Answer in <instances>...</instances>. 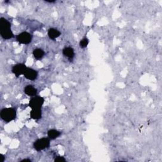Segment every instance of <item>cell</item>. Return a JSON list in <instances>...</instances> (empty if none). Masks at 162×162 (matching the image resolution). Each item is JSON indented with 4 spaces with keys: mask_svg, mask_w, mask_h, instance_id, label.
I'll return each mask as SVG.
<instances>
[{
    "mask_svg": "<svg viewBox=\"0 0 162 162\" xmlns=\"http://www.w3.org/2000/svg\"><path fill=\"white\" fill-rule=\"evenodd\" d=\"M24 92L26 94V95L29 96H34L37 95L38 91L33 86L29 85L25 87Z\"/></svg>",
    "mask_w": 162,
    "mask_h": 162,
    "instance_id": "8",
    "label": "cell"
},
{
    "mask_svg": "<svg viewBox=\"0 0 162 162\" xmlns=\"http://www.w3.org/2000/svg\"><path fill=\"white\" fill-rule=\"evenodd\" d=\"M0 34L4 39H10L13 37L11 30V24L4 18L0 19Z\"/></svg>",
    "mask_w": 162,
    "mask_h": 162,
    "instance_id": "1",
    "label": "cell"
},
{
    "mask_svg": "<svg viewBox=\"0 0 162 162\" xmlns=\"http://www.w3.org/2000/svg\"><path fill=\"white\" fill-rule=\"evenodd\" d=\"M49 38L51 39H55L56 38H58L60 36L61 33L59 30L57 29H53V28H51L48 30V33Z\"/></svg>",
    "mask_w": 162,
    "mask_h": 162,
    "instance_id": "10",
    "label": "cell"
},
{
    "mask_svg": "<svg viewBox=\"0 0 162 162\" xmlns=\"http://www.w3.org/2000/svg\"><path fill=\"white\" fill-rule=\"evenodd\" d=\"M60 134H61V132L55 129H51L48 130V136L51 140H54L56 139L57 138H58L60 135Z\"/></svg>",
    "mask_w": 162,
    "mask_h": 162,
    "instance_id": "12",
    "label": "cell"
},
{
    "mask_svg": "<svg viewBox=\"0 0 162 162\" xmlns=\"http://www.w3.org/2000/svg\"><path fill=\"white\" fill-rule=\"evenodd\" d=\"M27 67L22 64H18L12 67V71L17 77H19L20 75H24V72Z\"/></svg>",
    "mask_w": 162,
    "mask_h": 162,
    "instance_id": "6",
    "label": "cell"
},
{
    "mask_svg": "<svg viewBox=\"0 0 162 162\" xmlns=\"http://www.w3.org/2000/svg\"><path fill=\"white\" fill-rule=\"evenodd\" d=\"M21 161H22V162H24V161H29V162H31V160H29V159H24V160H22Z\"/></svg>",
    "mask_w": 162,
    "mask_h": 162,
    "instance_id": "16",
    "label": "cell"
},
{
    "mask_svg": "<svg viewBox=\"0 0 162 162\" xmlns=\"http://www.w3.org/2000/svg\"><path fill=\"white\" fill-rule=\"evenodd\" d=\"M44 100L43 97L39 96L33 97L29 101V105L32 109H41Z\"/></svg>",
    "mask_w": 162,
    "mask_h": 162,
    "instance_id": "4",
    "label": "cell"
},
{
    "mask_svg": "<svg viewBox=\"0 0 162 162\" xmlns=\"http://www.w3.org/2000/svg\"><path fill=\"white\" fill-rule=\"evenodd\" d=\"M30 117L34 120H39L42 117L41 109H33L30 113Z\"/></svg>",
    "mask_w": 162,
    "mask_h": 162,
    "instance_id": "11",
    "label": "cell"
},
{
    "mask_svg": "<svg viewBox=\"0 0 162 162\" xmlns=\"http://www.w3.org/2000/svg\"><path fill=\"white\" fill-rule=\"evenodd\" d=\"M63 54L69 60H72L74 56V50L71 47H67L63 50Z\"/></svg>",
    "mask_w": 162,
    "mask_h": 162,
    "instance_id": "9",
    "label": "cell"
},
{
    "mask_svg": "<svg viewBox=\"0 0 162 162\" xmlns=\"http://www.w3.org/2000/svg\"><path fill=\"white\" fill-rule=\"evenodd\" d=\"M33 55L36 60H41L44 55V52L40 48L35 49L33 51Z\"/></svg>",
    "mask_w": 162,
    "mask_h": 162,
    "instance_id": "13",
    "label": "cell"
},
{
    "mask_svg": "<svg viewBox=\"0 0 162 162\" xmlns=\"http://www.w3.org/2000/svg\"><path fill=\"white\" fill-rule=\"evenodd\" d=\"M25 78L30 80V81H34L35 79H37L38 77V72L36 70L30 69V68L27 67L26 69L24 74Z\"/></svg>",
    "mask_w": 162,
    "mask_h": 162,
    "instance_id": "7",
    "label": "cell"
},
{
    "mask_svg": "<svg viewBox=\"0 0 162 162\" xmlns=\"http://www.w3.org/2000/svg\"><path fill=\"white\" fill-rule=\"evenodd\" d=\"M0 115H1V118L4 122H10L16 118L17 112L14 108H7L2 109Z\"/></svg>",
    "mask_w": 162,
    "mask_h": 162,
    "instance_id": "2",
    "label": "cell"
},
{
    "mask_svg": "<svg viewBox=\"0 0 162 162\" xmlns=\"http://www.w3.org/2000/svg\"><path fill=\"white\" fill-rule=\"evenodd\" d=\"M50 144V141L48 138H43L39 139L36 141L34 143V148L38 151L43 150L46 148H48Z\"/></svg>",
    "mask_w": 162,
    "mask_h": 162,
    "instance_id": "3",
    "label": "cell"
},
{
    "mask_svg": "<svg viewBox=\"0 0 162 162\" xmlns=\"http://www.w3.org/2000/svg\"><path fill=\"white\" fill-rule=\"evenodd\" d=\"M89 43V40L87 38H84L82 39L81 42H80V47L82 48H85L87 47V46L88 45Z\"/></svg>",
    "mask_w": 162,
    "mask_h": 162,
    "instance_id": "14",
    "label": "cell"
},
{
    "mask_svg": "<svg viewBox=\"0 0 162 162\" xmlns=\"http://www.w3.org/2000/svg\"><path fill=\"white\" fill-rule=\"evenodd\" d=\"M17 41L20 44H28L32 41V36L27 32H23L17 36Z\"/></svg>",
    "mask_w": 162,
    "mask_h": 162,
    "instance_id": "5",
    "label": "cell"
},
{
    "mask_svg": "<svg viewBox=\"0 0 162 162\" xmlns=\"http://www.w3.org/2000/svg\"><path fill=\"white\" fill-rule=\"evenodd\" d=\"M55 161L56 162H64L66 161V160L62 157V156H57V157L55 159Z\"/></svg>",
    "mask_w": 162,
    "mask_h": 162,
    "instance_id": "15",
    "label": "cell"
}]
</instances>
